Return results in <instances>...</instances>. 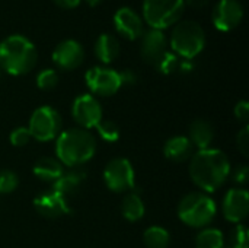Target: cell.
Returning a JSON list of instances; mask_svg holds the SVG:
<instances>
[{"label": "cell", "instance_id": "cell-1", "mask_svg": "<svg viewBox=\"0 0 249 248\" xmlns=\"http://www.w3.org/2000/svg\"><path fill=\"white\" fill-rule=\"evenodd\" d=\"M231 161L220 149L197 151L190 158V177L203 193H214L229 178Z\"/></svg>", "mask_w": 249, "mask_h": 248}, {"label": "cell", "instance_id": "cell-2", "mask_svg": "<svg viewBox=\"0 0 249 248\" xmlns=\"http://www.w3.org/2000/svg\"><path fill=\"white\" fill-rule=\"evenodd\" d=\"M96 152L95 136L85 129L76 127L61 132L55 139V155L63 167L79 168L93 158Z\"/></svg>", "mask_w": 249, "mask_h": 248}, {"label": "cell", "instance_id": "cell-3", "mask_svg": "<svg viewBox=\"0 0 249 248\" xmlns=\"http://www.w3.org/2000/svg\"><path fill=\"white\" fill-rule=\"evenodd\" d=\"M38 58L34 42L20 34H12L0 41V67L20 76L34 69Z\"/></svg>", "mask_w": 249, "mask_h": 248}, {"label": "cell", "instance_id": "cell-4", "mask_svg": "<svg viewBox=\"0 0 249 248\" xmlns=\"http://www.w3.org/2000/svg\"><path fill=\"white\" fill-rule=\"evenodd\" d=\"M216 202L203 191L188 193L178 205L179 219L191 228H206L216 218Z\"/></svg>", "mask_w": 249, "mask_h": 248}, {"label": "cell", "instance_id": "cell-5", "mask_svg": "<svg viewBox=\"0 0 249 248\" xmlns=\"http://www.w3.org/2000/svg\"><path fill=\"white\" fill-rule=\"evenodd\" d=\"M206 45V32L203 26L191 19L178 20L171 32V47L182 58L193 60Z\"/></svg>", "mask_w": 249, "mask_h": 248}, {"label": "cell", "instance_id": "cell-6", "mask_svg": "<svg viewBox=\"0 0 249 248\" xmlns=\"http://www.w3.org/2000/svg\"><path fill=\"white\" fill-rule=\"evenodd\" d=\"M185 9V0H144L143 16L156 29H163L177 23Z\"/></svg>", "mask_w": 249, "mask_h": 248}, {"label": "cell", "instance_id": "cell-7", "mask_svg": "<svg viewBox=\"0 0 249 248\" xmlns=\"http://www.w3.org/2000/svg\"><path fill=\"white\" fill-rule=\"evenodd\" d=\"M28 130L31 137L38 142L54 140L61 133V117L58 111L50 105L38 107L29 118Z\"/></svg>", "mask_w": 249, "mask_h": 248}, {"label": "cell", "instance_id": "cell-8", "mask_svg": "<svg viewBox=\"0 0 249 248\" xmlns=\"http://www.w3.org/2000/svg\"><path fill=\"white\" fill-rule=\"evenodd\" d=\"M104 183L114 193L131 191L136 187V174L131 162L125 158L111 159L104 170Z\"/></svg>", "mask_w": 249, "mask_h": 248}, {"label": "cell", "instance_id": "cell-9", "mask_svg": "<svg viewBox=\"0 0 249 248\" xmlns=\"http://www.w3.org/2000/svg\"><path fill=\"white\" fill-rule=\"evenodd\" d=\"M85 80L90 92L99 96H111L121 88L118 72L105 66L90 67L85 75Z\"/></svg>", "mask_w": 249, "mask_h": 248}, {"label": "cell", "instance_id": "cell-10", "mask_svg": "<svg viewBox=\"0 0 249 248\" xmlns=\"http://www.w3.org/2000/svg\"><path fill=\"white\" fill-rule=\"evenodd\" d=\"M102 107L92 94L79 95L71 105V117L80 129H95L102 120Z\"/></svg>", "mask_w": 249, "mask_h": 248}, {"label": "cell", "instance_id": "cell-11", "mask_svg": "<svg viewBox=\"0 0 249 248\" xmlns=\"http://www.w3.org/2000/svg\"><path fill=\"white\" fill-rule=\"evenodd\" d=\"M34 208L41 216L47 219H57L71 213L69 200L55 190H50L36 196L34 199Z\"/></svg>", "mask_w": 249, "mask_h": 248}, {"label": "cell", "instance_id": "cell-12", "mask_svg": "<svg viewBox=\"0 0 249 248\" xmlns=\"http://www.w3.org/2000/svg\"><path fill=\"white\" fill-rule=\"evenodd\" d=\"M244 18V7L239 0H219L213 7V23L219 31L236 28Z\"/></svg>", "mask_w": 249, "mask_h": 248}, {"label": "cell", "instance_id": "cell-13", "mask_svg": "<svg viewBox=\"0 0 249 248\" xmlns=\"http://www.w3.org/2000/svg\"><path fill=\"white\" fill-rule=\"evenodd\" d=\"M223 216L232 224H242L249 212V194L245 189H231L222 205Z\"/></svg>", "mask_w": 249, "mask_h": 248}, {"label": "cell", "instance_id": "cell-14", "mask_svg": "<svg viewBox=\"0 0 249 248\" xmlns=\"http://www.w3.org/2000/svg\"><path fill=\"white\" fill-rule=\"evenodd\" d=\"M85 58V50L76 39L60 41L53 51V61L63 70H71L82 64Z\"/></svg>", "mask_w": 249, "mask_h": 248}, {"label": "cell", "instance_id": "cell-15", "mask_svg": "<svg viewBox=\"0 0 249 248\" xmlns=\"http://www.w3.org/2000/svg\"><path fill=\"white\" fill-rule=\"evenodd\" d=\"M168 41L166 35L162 29L150 28L142 35V44H140V54L144 61L149 64H156L159 58L166 53Z\"/></svg>", "mask_w": 249, "mask_h": 248}, {"label": "cell", "instance_id": "cell-16", "mask_svg": "<svg viewBox=\"0 0 249 248\" xmlns=\"http://www.w3.org/2000/svg\"><path fill=\"white\" fill-rule=\"evenodd\" d=\"M115 29L128 39H137L143 35L144 26L140 15L128 6L118 7L114 13Z\"/></svg>", "mask_w": 249, "mask_h": 248}, {"label": "cell", "instance_id": "cell-17", "mask_svg": "<svg viewBox=\"0 0 249 248\" xmlns=\"http://www.w3.org/2000/svg\"><path fill=\"white\" fill-rule=\"evenodd\" d=\"M85 181H86V172L80 168H70L67 171L64 170L61 177L53 184V190L69 199L70 196H74L80 190Z\"/></svg>", "mask_w": 249, "mask_h": 248}, {"label": "cell", "instance_id": "cell-18", "mask_svg": "<svg viewBox=\"0 0 249 248\" xmlns=\"http://www.w3.org/2000/svg\"><path fill=\"white\" fill-rule=\"evenodd\" d=\"M163 155L172 162L182 164L194 155V146L191 145L187 136H174L165 142Z\"/></svg>", "mask_w": 249, "mask_h": 248}, {"label": "cell", "instance_id": "cell-19", "mask_svg": "<svg viewBox=\"0 0 249 248\" xmlns=\"http://www.w3.org/2000/svg\"><path fill=\"white\" fill-rule=\"evenodd\" d=\"M188 140L198 151L209 149L214 140V129L213 126L203 118H197L191 123L188 130Z\"/></svg>", "mask_w": 249, "mask_h": 248}, {"label": "cell", "instance_id": "cell-20", "mask_svg": "<svg viewBox=\"0 0 249 248\" xmlns=\"http://www.w3.org/2000/svg\"><path fill=\"white\" fill-rule=\"evenodd\" d=\"M34 175L45 183H55L61 174L64 172V167L63 164L57 159V158H51V156H44L41 159H38L34 165Z\"/></svg>", "mask_w": 249, "mask_h": 248}, {"label": "cell", "instance_id": "cell-21", "mask_svg": "<svg viewBox=\"0 0 249 248\" xmlns=\"http://www.w3.org/2000/svg\"><path fill=\"white\" fill-rule=\"evenodd\" d=\"M120 50L121 45L118 38L109 32L101 34L95 41V56L105 64L114 61L118 57Z\"/></svg>", "mask_w": 249, "mask_h": 248}, {"label": "cell", "instance_id": "cell-22", "mask_svg": "<svg viewBox=\"0 0 249 248\" xmlns=\"http://www.w3.org/2000/svg\"><path fill=\"white\" fill-rule=\"evenodd\" d=\"M146 208L139 193L131 190L121 202V213L130 222H137L144 216Z\"/></svg>", "mask_w": 249, "mask_h": 248}, {"label": "cell", "instance_id": "cell-23", "mask_svg": "<svg viewBox=\"0 0 249 248\" xmlns=\"http://www.w3.org/2000/svg\"><path fill=\"white\" fill-rule=\"evenodd\" d=\"M196 248H225L223 232L216 228H203L196 237Z\"/></svg>", "mask_w": 249, "mask_h": 248}, {"label": "cell", "instance_id": "cell-24", "mask_svg": "<svg viewBox=\"0 0 249 248\" xmlns=\"http://www.w3.org/2000/svg\"><path fill=\"white\" fill-rule=\"evenodd\" d=\"M143 241L147 248H168L171 244V235L162 227H150L144 231Z\"/></svg>", "mask_w": 249, "mask_h": 248}, {"label": "cell", "instance_id": "cell-25", "mask_svg": "<svg viewBox=\"0 0 249 248\" xmlns=\"http://www.w3.org/2000/svg\"><path fill=\"white\" fill-rule=\"evenodd\" d=\"M95 129L98 130L99 137L108 143H115L120 139V127L112 120H104L102 118Z\"/></svg>", "mask_w": 249, "mask_h": 248}, {"label": "cell", "instance_id": "cell-26", "mask_svg": "<svg viewBox=\"0 0 249 248\" xmlns=\"http://www.w3.org/2000/svg\"><path fill=\"white\" fill-rule=\"evenodd\" d=\"M179 56H177L174 51H166L159 61L155 64L158 67V70L163 75H171L174 72H178V66H179Z\"/></svg>", "mask_w": 249, "mask_h": 248}, {"label": "cell", "instance_id": "cell-27", "mask_svg": "<svg viewBox=\"0 0 249 248\" xmlns=\"http://www.w3.org/2000/svg\"><path fill=\"white\" fill-rule=\"evenodd\" d=\"M58 83V75L54 69H42L36 75V86L42 91H51Z\"/></svg>", "mask_w": 249, "mask_h": 248}, {"label": "cell", "instance_id": "cell-28", "mask_svg": "<svg viewBox=\"0 0 249 248\" xmlns=\"http://www.w3.org/2000/svg\"><path fill=\"white\" fill-rule=\"evenodd\" d=\"M229 248H248L249 238H248V228L244 224H238L229 237Z\"/></svg>", "mask_w": 249, "mask_h": 248}, {"label": "cell", "instance_id": "cell-29", "mask_svg": "<svg viewBox=\"0 0 249 248\" xmlns=\"http://www.w3.org/2000/svg\"><path fill=\"white\" fill-rule=\"evenodd\" d=\"M19 184L18 175L10 170H0V194H9L16 190Z\"/></svg>", "mask_w": 249, "mask_h": 248}, {"label": "cell", "instance_id": "cell-30", "mask_svg": "<svg viewBox=\"0 0 249 248\" xmlns=\"http://www.w3.org/2000/svg\"><path fill=\"white\" fill-rule=\"evenodd\" d=\"M31 133L28 130V127H16L12 130L10 136H9V140L12 143V146L15 148H23L26 146L29 142H31Z\"/></svg>", "mask_w": 249, "mask_h": 248}, {"label": "cell", "instance_id": "cell-31", "mask_svg": "<svg viewBox=\"0 0 249 248\" xmlns=\"http://www.w3.org/2000/svg\"><path fill=\"white\" fill-rule=\"evenodd\" d=\"M236 146L239 149V152L244 155V156H248L249 153V127L248 124L244 126L241 129V132L238 133L236 136Z\"/></svg>", "mask_w": 249, "mask_h": 248}, {"label": "cell", "instance_id": "cell-32", "mask_svg": "<svg viewBox=\"0 0 249 248\" xmlns=\"http://www.w3.org/2000/svg\"><path fill=\"white\" fill-rule=\"evenodd\" d=\"M248 165L241 164V165H238L233 171H231L229 177L232 175V181H233L235 184H238V186H242V184H245V183L248 181Z\"/></svg>", "mask_w": 249, "mask_h": 248}, {"label": "cell", "instance_id": "cell-33", "mask_svg": "<svg viewBox=\"0 0 249 248\" xmlns=\"http://www.w3.org/2000/svg\"><path fill=\"white\" fill-rule=\"evenodd\" d=\"M233 113H235V117H236V120H239V121H241V123H244L245 126L248 124V118H249V102L248 101H245V99L239 101V102L235 105V110H233Z\"/></svg>", "mask_w": 249, "mask_h": 248}, {"label": "cell", "instance_id": "cell-34", "mask_svg": "<svg viewBox=\"0 0 249 248\" xmlns=\"http://www.w3.org/2000/svg\"><path fill=\"white\" fill-rule=\"evenodd\" d=\"M118 75H120L121 86H123V85H128V86H131V85H136V83H137V80H139L137 73H136L134 70H131V69H124V70L118 72Z\"/></svg>", "mask_w": 249, "mask_h": 248}, {"label": "cell", "instance_id": "cell-35", "mask_svg": "<svg viewBox=\"0 0 249 248\" xmlns=\"http://www.w3.org/2000/svg\"><path fill=\"white\" fill-rule=\"evenodd\" d=\"M194 67H196V64H194L193 60H190V58H181V60H179L178 70H179L181 73H190V72L194 70Z\"/></svg>", "mask_w": 249, "mask_h": 248}, {"label": "cell", "instance_id": "cell-36", "mask_svg": "<svg viewBox=\"0 0 249 248\" xmlns=\"http://www.w3.org/2000/svg\"><path fill=\"white\" fill-rule=\"evenodd\" d=\"M58 6H61V7H67V9H70V7H74V6H77L79 3H80V0H54Z\"/></svg>", "mask_w": 249, "mask_h": 248}, {"label": "cell", "instance_id": "cell-37", "mask_svg": "<svg viewBox=\"0 0 249 248\" xmlns=\"http://www.w3.org/2000/svg\"><path fill=\"white\" fill-rule=\"evenodd\" d=\"M207 1H209V0H185V3H188V4L193 6V7H201V6H204Z\"/></svg>", "mask_w": 249, "mask_h": 248}, {"label": "cell", "instance_id": "cell-38", "mask_svg": "<svg viewBox=\"0 0 249 248\" xmlns=\"http://www.w3.org/2000/svg\"><path fill=\"white\" fill-rule=\"evenodd\" d=\"M90 6H95V4H98V3H101L102 0H86Z\"/></svg>", "mask_w": 249, "mask_h": 248}]
</instances>
